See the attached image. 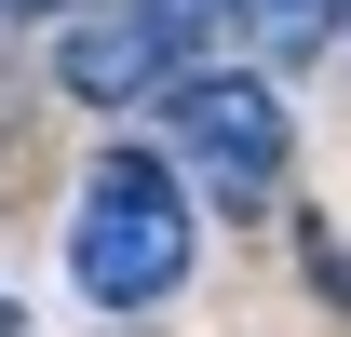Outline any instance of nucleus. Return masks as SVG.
Wrapping results in <instances>:
<instances>
[{"label": "nucleus", "instance_id": "f257e3e1", "mask_svg": "<svg viewBox=\"0 0 351 337\" xmlns=\"http://www.w3.org/2000/svg\"><path fill=\"white\" fill-rule=\"evenodd\" d=\"M203 270V189L176 175V149H95L82 203H68V284L82 310H162Z\"/></svg>", "mask_w": 351, "mask_h": 337}, {"label": "nucleus", "instance_id": "f03ea898", "mask_svg": "<svg viewBox=\"0 0 351 337\" xmlns=\"http://www.w3.org/2000/svg\"><path fill=\"white\" fill-rule=\"evenodd\" d=\"M162 149H176V175H189L217 216H284L298 122H284L270 68H176V95H162Z\"/></svg>", "mask_w": 351, "mask_h": 337}, {"label": "nucleus", "instance_id": "7ed1b4c3", "mask_svg": "<svg viewBox=\"0 0 351 337\" xmlns=\"http://www.w3.org/2000/svg\"><path fill=\"white\" fill-rule=\"evenodd\" d=\"M176 68H189V14H162V0H68L54 14V95H82V108H162Z\"/></svg>", "mask_w": 351, "mask_h": 337}, {"label": "nucleus", "instance_id": "20e7f679", "mask_svg": "<svg viewBox=\"0 0 351 337\" xmlns=\"http://www.w3.org/2000/svg\"><path fill=\"white\" fill-rule=\"evenodd\" d=\"M162 14H189V27H217V14H230V0H162Z\"/></svg>", "mask_w": 351, "mask_h": 337}, {"label": "nucleus", "instance_id": "39448f33", "mask_svg": "<svg viewBox=\"0 0 351 337\" xmlns=\"http://www.w3.org/2000/svg\"><path fill=\"white\" fill-rule=\"evenodd\" d=\"M0 14H68V0H0Z\"/></svg>", "mask_w": 351, "mask_h": 337}, {"label": "nucleus", "instance_id": "423d86ee", "mask_svg": "<svg viewBox=\"0 0 351 337\" xmlns=\"http://www.w3.org/2000/svg\"><path fill=\"white\" fill-rule=\"evenodd\" d=\"M14 324H27V310H14V297H0V337H14Z\"/></svg>", "mask_w": 351, "mask_h": 337}, {"label": "nucleus", "instance_id": "0eeeda50", "mask_svg": "<svg viewBox=\"0 0 351 337\" xmlns=\"http://www.w3.org/2000/svg\"><path fill=\"white\" fill-rule=\"evenodd\" d=\"M338 27H351V14H338Z\"/></svg>", "mask_w": 351, "mask_h": 337}]
</instances>
